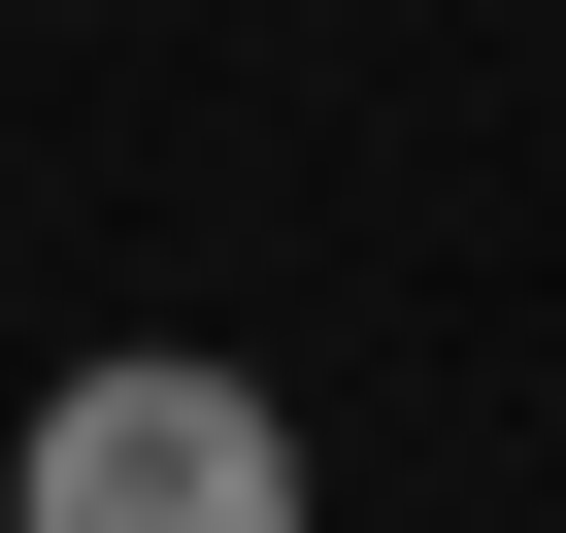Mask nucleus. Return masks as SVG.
I'll return each instance as SVG.
<instances>
[{"instance_id": "f257e3e1", "label": "nucleus", "mask_w": 566, "mask_h": 533, "mask_svg": "<svg viewBox=\"0 0 566 533\" xmlns=\"http://www.w3.org/2000/svg\"><path fill=\"white\" fill-rule=\"evenodd\" d=\"M0 533H301V433L233 367H67L34 467H0Z\"/></svg>"}]
</instances>
